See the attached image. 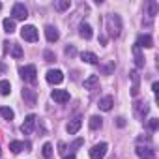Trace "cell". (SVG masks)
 <instances>
[{
    "mask_svg": "<svg viewBox=\"0 0 159 159\" xmlns=\"http://www.w3.org/2000/svg\"><path fill=\"white\" fill-rule=\"evenodd\" d=\"M51 98H52L56 103H67V101H69V92H67V90H52Z\"/></svg>",
    "mask_w": 159,
    "mask_h": 159,
    "instance_id": "30bf717a",
    "label": "cell"
},
{
    "mask_svg": "<svg viewBox=\"0 0 159 159\" xmlns=\"http://www.w3.org/2000/svg\"><path fill=\"white\" fill-rule=\"evenodd\" d=\"M112 69H114V64H109V66H103V67H101V71H103L105 75H109Z\"/></svg>",
    "mask_w": 159,
    "mask_h": 159,
    "instance_id": "1f68e13d",
    "label": "cell"
},
{
    "mask_svg": "<svg viewBox=\"0 0 159 159\" xmlns=\"http://www.w3.org/2000/svg\"><path fill=\"white\" fill-rule=\"evenodd\" d=\"M2 25H4V32H8V34H13L15 32V21L13 19H4L2 21Z\"/></svg>",
    "mask_w": 159,
    "mask_h": 159,
    "instance_id": "d6986e66",
    "label": "cell"
},
{
    "mask_svg": "<svg viewBox=\"0 0 159 159\" xmlns=\"http://www.w3.org/2000/svg\"><path fill=\"white\" fill-rule=\"evenodd\" d=\"M135 150H137V155H139L140 159H155V152L152 150V146H142V144H139Z\"/></svg>",
    "mask_w": 159,
    "mask_h": 159,
    "instance_id": "ba28073f",
    "label": "cell"
},
{
    "mask_svg": "<svg viewBox=\"0 0 159 159\" xmlns=\"http://www.w3.org/2000/svg\"><path fill=\"white\" fill-rule=\"evenodd\" d=\"M2 71H4V66H2V64H0V73H2Z\"/></svg>",
    "mask_w": 159,
    "mask_h": 159,
    "instance_id": "74e56055",
    "label": "cell"
},
{
    "mask_svg": "<svg viewBox=\"0 0 159 159\" xmlns=\"http://www.w3.org/2000/svg\"><path fill=\"white\" fill-rule=\"evenodd\" d=\"M0 10H2V4H0Z\"/></svg>",
    "mask_w": 159,
    "mask_h": 159,
    "instance_id": "f35d334b",
    "label": "cell"
},
{
    "mask_svg": "<svg viewBox=\"0 0 159 159\" xmlns=\"http://www.w3.org/2000/svg\"><path fill=\"white\" fill-rule=\"evenodd\" d=\"M157 11H159V4L152 0V2L148 4V13H150V17H155V15H157Z\"/></svg>",
    "mask_w": 159,
    "mask_h": 159,
    "instance_id": "4316f807",
    "label": "cell"
},
{
    "mask_svg": "<svg viewBox=\"0 0 159 159\" xmlns=\"http://www.w3.org/2000/svg\"><path fill=\"white\" fill-rule=\"evenodd\" d=\"M0 116H4L6 120H13V116H15V112L10 109V107H0Z\"/></svg>",
    "mask_w": 159,
    "mask_h": 159,
    "instance_id": "d4e9b609",
    "label": "cell"
},
{
    "mask_svg": "<svg viewBox=\"0 0 159 159\" xmlns=\"http://www.w3.org/2000/svg\"><path fill=\"white\" fill-rule=\"evenodd\" d=\"M66 54H67V56H75V54H77V49H75L73 45H67V47H66Z\"/></svg>",
    "mask_w": 159,
    "mask_h": 159,
    "instance_id": "4dcf8cb0",
    "label": "cell"
},
{
    "mask_svg": "<svg viewBox=\"0 0 159 159\" xmlns=\"http://www.w3.org/2000/svg\"><path fill=\"white\" fill-rule=\"evenodd\" d=\"M107 142H99V144H96V146H92V150H90V157L92 159H103L105 157V153H107Z\"/></svg>",
    "mask_w": 159,
    "mask_h": 159,
    "instance_id": "5b68a950",
    "label": "cell"
},
{
    "mask_svg": "<svg viewBox=\"0 0 159 159\" xmlns=\"http://www.w3.org/2000/svg\"><path fill=\"white\" fill-rule=\"evenodd\" d=\"M81 125H83V120L77 116V118H73V120H71V122H69V124L66 125V131H67L69 135H75V133H77L79 129H81Z\"/></svg>",
    "mask_w": 159,
    "mask_h": 159,
    "instance_id": "8fae6325",
    "label": "cell"
},
{
    "mask_svg": "<svg viewBox=\"0 0 159 159\" xmlns=\"http://www.w3.org/2000/svg\"><path fill=\"white\" fill-rule=\"evenodd\" d=\"M30 150V142H21V140H11L10 142V150L13 152V153H19V152H23V150Z\"/></svg>",
    "mask_w": 159,
    "mask_h": 159,
    "instance_id": "5bb4252c",
    "label": "cell"
},
{
    "mask_svg": "<svg viewBox=\"0 0 159 159\" xmlns=\"http://www.w3.org/2000/svg\"><path fill=\"white\" fill-rule=\"evenodd\" d=\"M99 86V77L98 75H90L88 79H84V88L86 90H96Z\"/></svg>",
    "mask_w": 159,
    "mask_h": 159,
    "instance_id": "9a60e30c",
    "label": "cell"
},
{
    "mask_svg": "<svg viewBox=\"0 0 159 159\" xmlns=\"http://www.w3.org/2000/svg\"><path fill=\"white\" fill-rule=\"evenodd\" d=\"M69 6H71L69 0H58V2L54 4V8H56L58 11H66V10H69Z\"/></svg>",
    "mask_w": 159,
    "mask_h": 159,
    "instance_id": "484cf974",
    "label": "cell"
},
{
    "mask_svg": "<svg viewBox=\"0 0 159 159\" xmlns=\"http://www.w3.org/2000/svg\"><path fill=\"white\" fill-rule=\"evenodd\" d=\"M10 92H11L10 81H0V96H10Z\"/></svg>",
    "mask_w": 159,
    "mask_h": 159,
    "instance_id": "44dd1931",
    "label": "cell"
},
{
    "mask_svg": "<svg viewBox=\"0 0 159 159\" xmlns=\"http://www.w3.org/2000/svg\"><path fill=\"white\" fill-rule=\"evenodd\" d=\"M129 75H131V79H133V88H131V96H133V98H137V96H139V73H137V71H131Z\"/></svg>",
    "mask_w": 159,
    "mask_h": 159,
    "instance_id": "e0dca14e",
    "label": "cell"
},
{
    "mask_svg": "<svg viewBox=\"0 0 159 159\" xmlns=\"http://www.w3.org/2000/svg\"><path fill=\"white\" fill-rule=\"evenodd\" d=\"M36 114H28L26 118H25V122H23V125H21V131L25 133V135H30L32 131H34V125H36Z\"/></svg>",
    "mask_w": 159,
    "mask_h": 159,
    "instance_id": "52a82bcc",
    "label": "cell"
},
{
    "mask_svg": "<svg viewBox=\"0 0 159 159\" xmlns=\"http://www.w3.org/2000/svg\"><path fill=\"white\" fill-rule=\"evenodd\" d=\"M79 34H81L84 39H92L94 32H92V26L88 23H81V26H79Z\"/></svg>",
    "mask_w": 159,
    "mask_h": 159,
    "instance_id": "2e32d148",
    "label": "cell"
},
{
    "mask_svg": "<svg viewBox=\"0 0 159 159\" xmlns=\"http://www.w3.org/2000/svg\"><path fill=\"white\" fill-rule=\"evenodd\" d=\"M112 105H114V99H112L111 96H105V98H101V99L98 101V107H99L101 111H105V112H109V111L112 109Z\"/></svg>",
    "mask_w": 159,
    "mask_h": 159,
    "instance_id": "4fadbf2b",
    "label": "cell"
},
{
    "mask_svg": "<svg viewBox=\"0 0 159 159\" xmlns=\"http://www.w3.org/2000/svg\"><path fill=\"white\" fill-rule=\"evenodd\" d=\"M135 112L139 118H144V114H148V105L146 103H135Z\"/></svg>",
    "mask_w": 159,
    "mask_h": 159,
    "instance_id": "ffe728a7",
    "label": "cell"
},
{
    "mask_svg": "<svg viewBox=\"0 0 159 159\" xmlns=\"http://www.w3.org/2000/svg\"><path fill=\"white\" fill-rule=\"evenodd\" d=\"M45 58H47V62H54V54L51 51H45Z\"/></svg>",
    "mask_w": 159,
    "mask_h": 159,
    "instance_id": "836d02e7",
    "label": "cell"
},
{
    "mask_svg": "<svg viewBox=\"0 0 159 159\" xmlns=\"http://www.w3.org/2000/svg\"><path fill=\"white\" fill-rule=\"evenodd\" d=\"M23 98H25V101H26L28 105H36V94H34V90L25 88V90H23Z\"/></svg>",
    "mask_w": 159,
    "mask_h": 159,
    "instance_id": "ac0fdd59",
    "label": "cell"
},
{
    "mask_svg": "<svg viewBox=\"0 0 159 159\" xmlns=\"http://www.w3.org/2000/svg\"><path fill=\"white\" fill-rule=\"evenodd\" d=\"M148 127H150L152 131H155V129L159 127V120H157V118H152V120L148 122Z\"/></svg>",
    "mask_w": 159,
    "mask_h": 159,
    "instance_id": "f546056e",
    "label": "cell"
},
{
    "mask_svg": "<svg viewBox=\"0 0 159 159\" xmlns=\"http://www.w3.org/2000/svg\"><path fill=\"white\" fill-rule=\"evenodd\" d=\"M21 38H23L25 41H30V43L38 41V28L32 26V25H25V26L21 28Z\"/></svg>",
    "mask_w": 159,
    "mask_h": 159,
    "instance_id": "3957f363",
    "label": "cell"
},
{
    "mask_svg": "<svg viewBox=\"0 0 159 159\" xmlns=\"http://www.w3.org/2000/svg\"><path fill=\"white\" fill-rule=\"evenodd\" d=\"M103 125V118L101 116H92L90 118V129H99Z\"/></svg>",
    "mask_w": 159,
    "mask_h": 159,
    "instance_id": "cb8c5ba5",
    "label": "cell"
},
{
    "mask_svg": "<svg viewBox=\"0 0 159 159\" xmlns=\"http://www.w3.org/2000/svg\"><path fill=\"white\" fill-rule=\"evenodd\" d=\"M81 58L84 60V62H88V64H98V56L94 54V52H81Z\"/></svg>",
    "mask_w": 159,
    "mask_h": 159,
    "instance_id": "7402d4cb",
    "label": "cell"
},
{
    "mask_svg": "<svg viewBox=\"0 0 159 159\" xmlns=\"http://www.w3.org/2000/svg\"><path fill=\"white\" fill-rule=\"evenodd\" d=\"M19 73H21V77L25 79L26 83H36V79H38V69H36V66H23L21 69H19Z\"/></svg>",
    "mask_w": 159,
    "mask_h": 159,
    "instance_id": "7a4b0ae2",
    "label": "cell"
},
{
    "mask_svg": "<svg viewBox=\"0 0 159 159\" xmlns=\"http://www.w3.org/2000/svg\"><path fill=\"white\" fill-rule=\"evenodd\" d=\"M11 56H13V58H21V56H23V49H21V45L11 43Z\"/></svg>",
    "mask_w": 159,
    "mask_h": 159,
    "instance_id": "83f0119b",
    "label": "cell"
},
{
    "mask_svg": "<svg viewBox=\"0 0 159 159\" xmlns=\"http://www.w3.org/2000/svg\"><path fill=\"white\" fill-rule=\"evenodd\" d=\"M107 30L112 38H118L120 36V30H122V25H120V17L118 15H109L107 17Z\"/></svg>",
    "mask_w": 159,
    "mask_h": 159,
    "instance_id": "6da1fadb",
    "label": "cell"
},
{
    "mask_svg": "<svg viewBox=\"0 0 159 159\" xmlns=\"http://www.w3.org/2000/svg\"><path fill=\"white\" fill-rule=\"evenodd\" d=\"M133 52H135V64H137V67H142L144 66V56L140 54V49L133 47Z\"/></svg>",
    "mask_w": 159,
    "mask_h": 159,
    "instance_id": "603a6c76",
    "label": "cell"
},
{
    "mask_svg": "<svg viewBox=\"0 0 159 159\" xmlns=\"http://www.w3.org/2000/svg\"><path fill=\"white\" fill-rule=\"evenodd\" d=\"M0 155H2V150H0Z\"/></svg>",
    "mask_w": 159,
    "mask_h": 159,
    "instance_id": "ab89813d",
    "label": "cell"
},
{
    "mask_svg": "<svg viewBox=\"0 0 159 159\" xmlns=\"http://www.w3.org/2000/svg\"><path fill=\"white\" fill-rule=\"evenodd\" d=\"M116 125H118V127H125V118H124V116H118V118H116Z\"/></svg>",
    "mask_w": 159,
    "mask_h": 159,
    "instance_id": "d6a6232c",
    "label": "cell"
},
{
    "mask_svg": "<svg viewBox=\"0 0 159 159\" xmlns=\"http://www.w3.org/2000/svg\"><path fill=\"white\" fill-rule=\"evenodd\" d=\"M135 47H139V49H150V47H153V39H152V36H148V34H142V36H139L137 38V43H135Z\"/></svg>",
    "mask_w": 159,
    "mask_h": 159,
    "instance_id": "9c48e42d",
    "label": "cell"
},
{
    "mask_svg": "<svg viewBox=\"0 0 159 159\" xmlns=\"http://www.w3.org/2000/svg\"><path fill=\"white\" fill-rule=\"evenodd\" d=\"M81 144H83V139H77V140H75V142L71 144V148L75 150V148H79V146H81Z\"/></svg>",
    "mask_w": 159,
    "mask_h": 159,
    "instance_id": "e575fe53",
    "label": "cell"
},
{
    "mask_svg": "<svg viewBox=\"0 0 159 159\" xmlns=\"http://www.w3.org/2000/svg\"><path fill=\"white\" fill-rule=\"evenodd\" d=\"M45 38H47V41H51V43H54V41H58V38H60V34H58V30H56L54 26H51V25H47V26H45Z\"/></svg>",
    "mask_w": 159,
    "mask_h": 159,
    "instance_id": "7c38bea8",
    "label": "cell"
},
{
    "mask_svg": "<svg viewBox=\"0 0 159 159\" xmlns=\"http://www.w3.org/2000/svg\"><path fill=\"white\" fill-rule=\"evenodd\" d=\"M52 153H54V150H52V144H43V155L47 157V159H51L52 157Z\"/></svg>",
    "mask_w": 159,
    "mask_h": 159,
    "instance_id": "f1b7e54d",
    "label": "cell"
},
{
    "mask_svg": "<svg viewBox=\"0 0 159 159\" xmlns=\"http://www.w3.org/2000/svg\"><path fill=\"white\" fill-rule=\"evenodd\" d=\"M152 90H153V92H157V90H159V84H157V83H153V84H152Z\"/></svg>",
    "mask_w": 159,
    "mask_h": 159,
    "instance_id": "d590c367",
    "label": "cell"
},
{
    "mask_svg": "<svg viewBox=\"0 0 159 159\" xmlns=\"http://www.w3.org/2000/svg\"><path fill=\"white\" fill-rule=\"evenodd\" d=\"M64 159H75V155H73V153H69V155H64Z\"/></svg>",
    "mask_w": 159,
    "mask_h": 159,
    "instance_id": "8d00e7d4",
    "label": "cell"
},
{
    "mask_svg": "<svg viewBox=\"0 0 159 159\" xmlns=\"http://www.w3.org/2000/svg\"><path fill=\"white\" fill-rule=\"evenodd\" d=\"M11 15H13V21H15V19L25 21V19L28 17V10L25 8V4L17 2V4H13V8H11Z\"/></svg>",
    "mask_w": 159,
    "mask_h": 159,
    "instance_id": "277c9868",
    "label": "cell"
},
{
    "mask_svg": "<svg viewBox=\"0 0 159 159\" xmlns=\"http://www.w3.org/2000/svg\"><path fill=\"white\" fill-rule=\"evenodd\" d=\"M45 79H47L49 84H60V83L64 81V73H62L60 69H49Z\"/></svg>",
    "mask_w": 159,
    "mask_h": 159,
    "instance_id": "8992f818",
    "label": "cell"
}]
</instances>
